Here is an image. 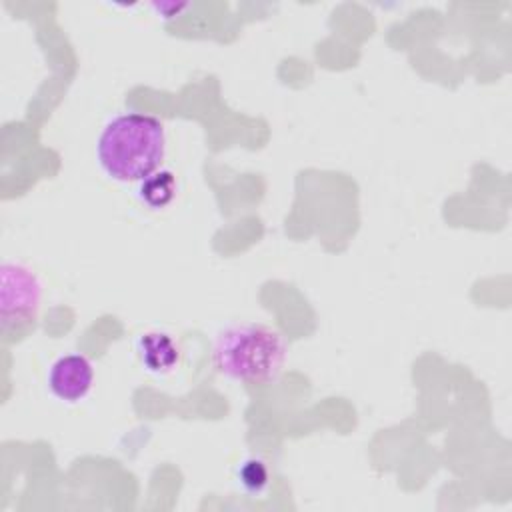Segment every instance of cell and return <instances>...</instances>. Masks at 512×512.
I'll use <instances>...</instances> for the list:
<instances>
[{
  "instance_id": "cell-1",
  "label": "cell",
  "mask_w": 512,
  "mask_h": 512,
  "mask_svg": "<svg viewBox=\"0 0 512 512\" xmlns=\"http://www.w3.org/2000/svg\"><path fill=\"white\" fill-rule=\"evenodd\" d=\"M166 154L164 124L144 112L110 118L96 142L98 164L118 182H142L154 174Z\"/></svg>"
},
{
  "instance_id": "cell-2",
  "label": "cell",
  "mask_w": 512,
  "mask_h": 512,
  "mask_svg": "<svg viewBox=\"0 0 512 512\" xmlns=\"http://www.w3.org/2000/svg\"><path fill=\"white\" fill-rule=\"evenodd\" d=\"M288 358L284 336L266 324H232L212 344L214 366L228 378L246 384L274 382Z\"/></svg>"
},
{
  "instance_id": "cell-3",
  "label": "cell",
  "mask_w": 512,
  "mask_h": 512,
  "mask_svg": "<svg viewBox=\"0 0 512 512\" xmlns=\"http://www.w3.org/2000/svg\"><path fill=\"white\" fill-rule=\"evenodd\" d=\"M40 304V284L22 264H2V324L24 326L34 322Z\"/></svg>"
},
{
  "instance_id": "cell-4",
  "label": "cell",
  "mask_w": 512,
  "mask_h": 512,
  "mask_svg": "<svg viewBox=\"0 0 512 512\" xmlns=\"http://www.w3.org/2000/svg\"><path fill=\"white\" fill-rule=\"evenodd\" d=\"M94 384V366L82 352L58 356L48 370V388L60 402L76 404L88 396Z\"/></svg>"
},
{
  "instance_id": "cell-5",
  "label": "cell",
  "mask_w": 512,
  "mask_h": 512,
  "mask_svg": "<svg viewBox=\"0 0 512 512\" xmlns=\"http://www.w3.org/2000/svg\"><path fill=\"white\" fill-rule=\"evenodd\" d=\"M136 354L146 368V372L164 376L172 372L180 362V348L176 340L162 330L144 332L136 340Z\"/></svg>"
},
{
  "instance_id": "cell-6",
  "label": "cell",
  "mask_w": 512,
  "mask_h": 512,
  "mask_svg": "<svg viewBox=\"0 0 512 512\" xmlns=\"http://www.w3.org/2000/svg\"><path fill=\"white\" fill-rule=\"evenodd\" d=\"M176 194V180L170 170H156L140 182L138 196L152 208L166 206Z\"/></svg>"
},
{
  "instance_id": "cell-7",
  "label": "cell",
  "mask_w": 512,
  "mask_h": 512,
  "mask_svg": "<svg viewBox=\"0 0 512 512\" xmlns=\"http://www.w3.org/2000/svg\"><path fill=\"white\" fill-rule=\"evenodd\" d=\"M236 480L242 486V490L248 494L264 492L270 484V472L266 462L256 456L242 460L236 468Z\"/></svg>"
}]
</instances>
